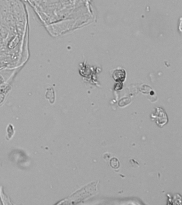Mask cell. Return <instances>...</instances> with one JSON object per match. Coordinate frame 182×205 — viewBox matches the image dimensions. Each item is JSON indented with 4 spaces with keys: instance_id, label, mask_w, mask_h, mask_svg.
<instances>
[{
    "instance_id": "obj_1",
    "label": "cell",
    "mask_w": 182,
    "mask_h": 205,
    "mask_svg": "<svg viewBox=\"0 0 182 205\" xmlns=\"http://www.w3.org/2000/svg\"><path fill=\"white\" fill-rule=\"evenodd\" d=\"M157 111L154 114H152V117L155 120L156 123L160 127H162L168 122L167 114L164 110L161 108H157Z\"/></svg>"
},
{
    "instance_id": "obj_2",
    "label": "cell",
    "mask_w": 182,
    "mask_h": 205,
    "mask_svg": "<svg viewBox=\"0 0 182 205\" xmlns=\"http://www.w3.org/2000/svg\"><path fill=\"white\" fill-rule=\"evenodd\" d=\"M110 165L113 168L116 169L119 167V161L116 158H113L110 160Z\"/></svg>"
},
{
    "instance_id": "obj_3",
    "label": "cell",
    "mask_w": 182,
    "mask_h": 205,
    "mask_svg": "<svg viewBox=\"0 0 182 205\" xmlns=\"http://www.w3.org/2000/svg\"><path fill=\"white\" fill-rule=\"evenodd\" d=\"M52 94V91H48V93H47V95H46V97H47V98H48L49 99H50L52 98L54 99L55 97H53V95H54V94L51 95V94Z\"/></svg>"
}]
</instances>
